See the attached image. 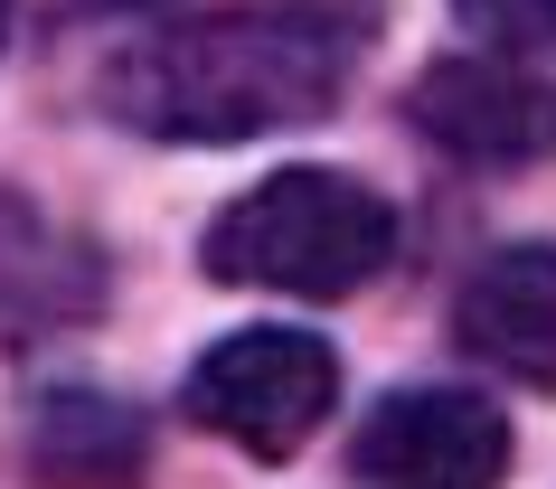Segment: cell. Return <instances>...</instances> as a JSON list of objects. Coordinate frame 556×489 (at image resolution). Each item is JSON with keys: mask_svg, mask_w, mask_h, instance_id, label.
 Wrapping results in <instances>:
<instances>
[{"mask_svg": "<svg viewBox=\"0 0 556 489\" xmlns=\"http://www.w3.org/2000/svg\"><path fill=\"white\" fill-rule=\"evenodd\" d=\"M330 404H340V358L312 330H236L189 368V414L255 461L302 452Z\"/></svg>", "mask_w": 556, "mask_h": 489, "instance_id": "3957f363", "label": "cell"}, {"mask_svg": "<svg viewBox=\"0 0 556 489\" xmlns=\"http://www.w3.org/2000/svg\"><path fill=\"white\" fill-rule=\"evenodd\" d=\"M38 471L58 489H123L142 471V424L104 396H48L38 404Z\"/></svg>", "mask_w": 556, "mask_h": 489, "instance_id": "52a82bcc", "label": "cell"}, {"mask_svg": "<svg viewBox=\"0 0 556 489\" xmlns=\"http://www.w3.org/2000/svg\"><path fill=\"white\" fill-rule=\"evenodd\" d=\"M0 20H10V0H0Z\"/></svg>", "mask_w": 556, "mask_h": 489, "instance_id": "30bf717a", "label": "cell"}, {"mask_svg": "<svg viewBox=\"0 0 556 489\" xmlns=\"http://www.w3.org/2000/svg\"><path fill=\"white\" fill-rule=\"evenodd\" d=\"M358 66L350 10L321 0H264V10H207L179 29L123 48L104 94L151 142H255L283 123H321Z\"/></svg>", "mask_w": 556, "mask_h": 489, "instance_id": "6da1fadb", "label": "cell"}, {"mask_svg": "<svg viewBox=\"0 0 556 489\" xmlns=\"http://www.w3.org/2000/svg\"><path fill=\"white\" fill-rule=\"evenodd\" d=\"M350 471L378 489H500L509 471V424L471 386H396L368 404L350 442Z\"/></svg>", "mask_w": 556, "mask_h": 489, "instance_id": "277c9868", "label": "cell"}, {"mask_svg": "<svg viewBox=\"0 0 556 489\" xmlns=\"http://www.w3.org/2000/svg\"><path fill=\"white\" fill-rule=\"evenodd\" d=\"M453 339L481 368L556 396V245H509L481 263L453 301Z\"/></svg>", "mask_w": 556, "mask_h": 489, "instance_id": "8992f818", "label": "cell"}, {"mask_svg": "<svg viewBox=\"0 0 556 489\" xmlns=\"http://www.w3.org/2000/svg\"><path fill=\"white\" fill-rule=\"evenodd\" d=\"M453 10L500 48H556V0H453Z\"/></svg>", "mask_w": 556, "mask_h": 489, "instance_id": "ba28073f", "label": "cell"}, {"mask_svg": "<svg viewBox=\"0 0 556 489\" xmlns=\"http://www.w3.org/2000/svg\"><path fill=\"white\" fill-rule=\"evenodd\" d=\"M396 255V217L378 189H358L340 170H283L227 198L199 235V263L217 283L245 292H293V301H340L378 263Z\"/></svg>", "mask_w": 556, "mask_h": 489, "instance_id": "7a4b0ae2", "label": "cell"}, {"mask_svg": "<svg viewBox=\"0 0 556 489\" xmlns=\"http://www.w3.org/2000/svg\"><path fill=\"white\" fill-rule=\"evenodd\" d=\"M415 132L471 170H519L556 151V86H538L509 57H434L406 94Z\"/></svg>", "mask_w": 556, "mask_h": 489, "instance_id": "5b68a950", "label": "cell"}, {"mask_svg": "<svg viewBox=\"0 0 556 489\" xmlns=\"http://www.w3.org/2000/svg\"><path fill=\"white\" fill-rule=\"evenodd\" d=\"M104 10H161V0H104Z\"/></svg>", "mask_w": 556, "mask_h": 489, "instance_id": "9c48e42d", "label": "cell"}]
</instances>
